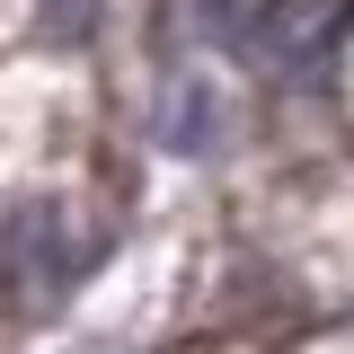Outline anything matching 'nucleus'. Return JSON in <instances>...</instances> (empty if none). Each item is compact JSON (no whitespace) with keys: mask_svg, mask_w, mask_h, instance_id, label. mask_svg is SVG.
Here are the masks:
<instances>
[{"mask_svg":"<svg viewBox=\"0 0 354 354\" xmlns=\"http://www.w3.org/2000/svg\"><path fill=\"white\" fill-rule=\"evenodd\" d=\"M80 239H71V213L62 204H36V213H18V230H9V283H18V301H62V283L80 274Z\"/></svg>","mask_w":354,"mask_h":354,"instance_id":"obj_1","label":"nucleus"},{"mask_svg":"<svg viewBox=\"0 0 354 354\" xmlns=\"http://www.w3.org/2000/svg\"><path fill=\"white\" fill-rule=\"evenodd\" d=\"M346 18H354V0H283V9L266 18V44H274L292 71H310L328 44L346 36Z\"/></svg>","mask_w":354,"mask_h":354,"instance_id":"obj_2","label":"nucleus"}]
</instances>
